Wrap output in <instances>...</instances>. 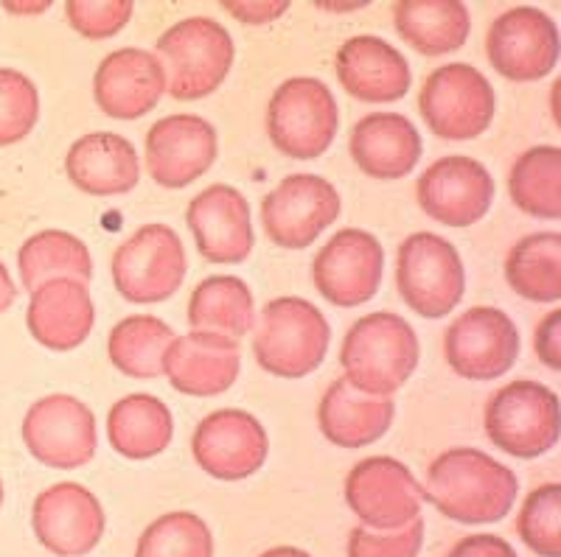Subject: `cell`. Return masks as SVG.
<instances>
[{
    "instance_id": "8d00e7d4",
    "label": "cell",
    "mask_w": 561,
    "mask_h": 557,
    "mask_svg": "<svg viewBox=\"0 0 561 557\" xmlns=\"http://www.w3.org/2000/svg\"><path fill=\"white\" fill-rule=\"evenodd\" d=\"M39 118V93L26 73L0 68V147H12L34 132Z\"/></svg>"
},
{
    "instance_id": "74e56055",
    "label": "cell",
    "mask_w": 561,
    "mask_h": 557,
    "mask_svg": "<svg viewBox=\"0 0 561 557\" xmlns=\"http://www.w3.org/2000/svg\"><path fill=\"white\" fill-rule=\"evenodd\" d=\"M135 12L133 0H70L65 3L70 28L84 39L102 43L115 37Z\"/></svg>"
},
{
    "instance_id": "60d3db41",
    "label": "cell",
    "mask_w": 561,
    "mask_h": 557,
    "mask_svg": "<svg viewBox=\"0 0 561 557\" xmlns=\"http://www.w3.org/2000/svg\"><path fill=\"white\" fill-rule=\"evenodd\" d=\"M447 557H517V552L500 535H469L458 541Z\"/></svg>"
},
{
    "instance_id": "6da1fadb",
    "label": "cell",
    "mask_w": 561,
    "mask_h": 557,
    "mask_svg": "<svg viewBox=\"0 0 561 557\" xmlns=\"http://www.w3.org/2000/svg\"><path fill=\"white\" fill-rule=\"evenodd\" d=\"M517 476L478 449H453L427 468L424 499L460 524H494L517 501Z\"/></svg>"
},
{
    "instance_id": "5b68a950",
    "label": "cell",
    "mask_w": 561,
    "mask_h": 557,
    "mask_svg": "<svg viewBox=\"0 0 561 557\" xmlns=\"http://www.w3.org/2000/svg\"><path fill=\"white\" fill-rule=\"evenodd\" d=\"M483 423L491 443L505 454L542 456L559 443V395L539 381H511L489 398Z\"/></svg>"
},
{
    "instance_id": "f1b7e54d",
    "label": "cell",
    "mask_w": 561,
    "mask_h": 557,
    "mask_svg": "<svg viewBox=\"0 0 561 557\" xmlns=\"http://www.w3.org/2000/svg\"><path fill=\"white\" fill-rule=\"evenodd\" d=\"M174 420L169 406L147 393L115 401L107 415V440L127 460H149L169 449Z\"/></svg>"
},
{
    "instance_id": "603a6c76",
    "label": "cell",
    "mask_w": 561,
    "mask_h": 557,
    "mask_svg": "<svg viewBox=\"0 0 561 557\" xmlns=\"http://www.w3.org/2000/svg\"><path fill=\"white\" fill-rule=\"evenodd\" d=\"M334 70L345 93L365 104L399 102L413 84V73L402 51L388 39L370 34H359L340 45Z\"/></svg>"
},
{
    "instance_id": "bcb514c9",
    "label": "cell",
    "mask_w": 561,
    "mask_h": 557,
    "mask_svg": "<svg viewBox=\"0 0 561 557\" xmlns=\"http://www.w3.org/2000/svg\"><path fill=\"white\" fill-rule=\"evenodd\" d=\"M0 507H3V481H0Z\"/></svg>"
},
{
    "instance_id": "7bdbcfd3",
    "label": "cell",
    "mask_w": 561,
    "mask_h": 557,
    "mask_svg": "<svg viewBox=\"0 0 561 557\" xmlns=\"http://www.w3.org/2000/svg\"><path fill=\"white\" fill-rule=\"evenodd\" d=\"M14 300H18V286L12 283V275H9L7 264L0 260V314L12 309Z\"/></svg>"
},
{
    "instance_id": "e0dca14e",
    "label": "cell",
    "mask_w": 561,
    "mask_h": 557,
    "mask_svg": "<svg viewBox=\"0 0 561 557\" xmlns=\"http://www.w3.org/2000/svg\"><path fill=\"white\" fill-rule=\"evenodd\" d=\"M267 431L244 409L210 411L192 440V454L199 468L222 481L253 476L267 460Z\"/></svg>"
},
{
    "instance_id": "44dd1931",
    "label": "cell",
    "mask_w": 561,
    "mask_h": 557,
    "mask_svg": "<svg viewBox=\"0 0 561 557\" xmlns=\"http://www.w3.org/2000/svg\"><path fill=\"white\" fill-rule=\"evenodd\" d=\"M185 224L210 264H242L255 244L250 205L233 185H210L185 208Z\"/></svg>"
},
{
    "instance_id": "8992f818",
    "label": "cell",
    "mask_w": 561,
    "mask_h": 557,
    "mask_svg": "<svg viewBox=\"0 0 561 557\" xmlns=\"http://www.w3.org/2000/svg\"><path fill=\"white\" fill-rule=\"evenodd\" d=\"M396 289L404 303L427 320L447 317L463 300V260L453 241L413 233L396 253Z\"/></svg>"
},
{
    "instance_id": "7c38bea8",
    "label": "cell",
    "mask_w": 561,
    "mask_h": 557,
    "mask_svg": "<svg viewBox=\"0 0 561 557\" xmlns=\"http://www.w3.org/2000/svg\"><path fill=\"white\" fill-rule=\"evenodd\" d=\"M519 330L505 311L474 305L444 330V356L449 368L469 381H494L517 361Z\"/></svg>"
},
{
    "instance_id": "e575fe53",
    "label": "cell",
    "mask_w": 561,
    "mask_h": 557,
    "mask_svg": "<svg viewBox=\"0 0 561 557\" xmlns=\"http://www.w3.org/2000/svg\"><path fill=\"white\" fill-rule=\"evenodd\" d=\"M135 557H214V535L199 515L178 510L144 530Z\"/></svg>"
},
{
    "instance_id": "277c9868",
    "label": "cell",
    "mask_w": 561,
    "mask_h": 557,
    "mask_svg": "<svg viewBox=\"0 0 561 557\" xmlns=\"http://www.w3.org/2000/svg\"><path fill=\"white\" fill-rule=\"evenodd\" d=\"M332 330L323 311L304 298L270 300L253 334L259 368L278 379H304L323 364Z\"/></svg>"
},
{
    "instance_id": "7a4b0ae2",
    "label": "cell",
    "mask_w": 561,
    "mask_h": 557,
    "mask_svg": "<svg viewBox=\"0 0 561 557\" xmlns=\"http://www.w3.org/2000/svg\"><path fill=\"white\" fill-rule=\"evenodd\" d=\"M345 381L354 390L390 398L419 368V336L393 311H374L351 325L340 348Z\"/></svg>"
},
{
    "instance_id": "5bb4252c",
    "label": "cell",
    "mask_w": 561,
    "mask_h": 557,
    "mask_svg": "<svg viewBox=\"0 0 561 557\" xmlns=\"http://www.w3.org/2000/svg\"><path fill=\"white\" fill-rule=\"evenodd\" d=\"M485 54L491 68L508 82H539L559 62V28L539 9H511L491 23Z\"/></svg>"
},
{
    "instance_id": "ee69618b",
    "label": "cell",
    "mask_w": 561,
    "mask_h": 557,
    "mask_svg": "<svg viewBox=\"0 0 561 557\" xmlns=\"http://www.w3.org/2000/svg\"><path fill=\"white\" fill-rule=\"evenodd\" d=\"M9 14H43L48 3H3Z\"/></svg>"
},
{
    "instance_id": "836d02e7",
    "label": "cell",
    "mask_w": 561,
    "mask_h": 557,
    "mask_svg": "<svg viewBox=\"0 0 561 557\" xmlns=\"http://www.w3.org/2000/svg\"><path fill=\"white\" fill-rule=\"evenodd\" d=\"M511 202L534 219L561 216V149L534 147L519 154L508 174Z\"/></svg>"
},
{
    "instance_id": "4316f807",
    "label": "cell",
    "mask_w": 561,
    "mask_h": 557,
    "mask_svg": "<svg viewBox=\"0 0 561 557\" xmlns=\"http://www.w3.org/2000/svg\"><path fill=\"white\" fill-rule=\"evenodd\" d=\"M393 415L396 406L390 398L365 395L345 379H337L320 401L318 423L323 438L332 445L363 449L388 434Z\"/></svg>"
},
{
    "instance_id": "9a60e30c",
    "label": "cell",
    "mask_w": 561,
    "mask_h": 557,
    "mask_svg": "<svg viewBox=\"0 0 561 557\" xmlns=\"http://www.w3.org/2000/svg\"><path fill=\"white\" fill-rule=\"evenodd\" d=\"M382 266L385 250L377 235L345 228L314 255V289L337 309H357L379 292Z\"/></svg>"
},
{
    "instance_id": "d6a6232c",
    "label": "cell",
    "mask_w": 561,
    "mask_h": 557,
    "mask_svg": "<svg viewBox=\"0 0 561 557\" xmlns=\"http://www.w3.org/2000/svg\"><path fill=\"white\" fill-rule=\"evenodd\" d=\"M505 280L530 303H556L561 298V235L534 233L511 247Z\"/></svg>"
},
{
    "instance_id": "f35d334b",
    "label": "cell",
    "mask_w": 561,
    "mask_h": 557,
    "mask_svg": "<svg viewBox=\"0 0 561 557\" xmlns=\"http://www.w3.org/2000/svg\"><path fill=\"white\" fill-rule=\"evenodd\" d=\"M424 544V519L399 530H368L354 526L348 535V557H419Z\"/></svg>"
},
{
    "instance_id": "d590c367",
    "label": "cell",
    "mask_w": 561,
    "mask_h": 557,
    "mask_svg": "<svg viewBox=\"0 0 561 557\" xmlns=\"http://www.w3.org/2000/svg\"><path fill=\"white\" fill-rule=\"evenodd\" d=\"M519 538L539 557H561V488L542 485L530 490L517 519Z\"/></svg>"
},
{
    "instance_id": "8fae6325",
    "label": "cell",
    "mask_w": 561,
    "mask_h": 557,
    "mask_svg": "<svg viewBox=\"0 0 561 557\" xmlns=\"http://www.w3.org/2000/svg\"><path fill=\"white\" fill-rule=\"evenodd\" d=\"M340 194L318 174H289L262 202L264 233L284 250H307L329 224L337 222Z\"/></svg>"
},
{
    "instance_id": "7402d4cb",
    "label": "cell",
    "mask_w": 561,
    "mask_h": 557,
    "mask_svg": "<svg viewBox=\"0 0 561 557\" xmlns=\"http://www.w3.org/2000/svg\"><path fill=\"white\" fill-rule=\"evenodd\" d=\"M167 93V73L158 57L140 48H122L102 59L93 77V95L104 115L135 120L152 113Z\"/></svg>"
},
{
    "instance_id": "4fadbf2b",
    "label": "cell",
    "mask_w": 561,
    "mask_h": 557,
    "mask_svg": "<svg viewBox=\"0 0 561 557\" xmlns=\"http://www.w3.org/2000/svg\"><path fill=\"white\" fill-rule=\"evenodd\" d=\"M345 501L368 530H399L421 515L424 488L393 456H368L351 468Z\"/></svg>"
},
{
    "instance_id": "f6af8a7d",
    "label": "cell",
    "mask_w": 561,
    "mask_h": 557,
    "mask_svg": "<svg viewBox=\"0 0 561 557\" xmlns=\"http://www.w3.org/2000/svg\"><path fill=\"white\" fill-rule=\"evenodd\" d=\"M262 557H312V555L304 549H298V546H275V549L264 552Z\"/></svg>"
},
{
    "instance_id": "f546056e",
    "label": "cell",
    "mask_w": 561,
    "mask_h": 557,
    "mask_svg": "<svg viewBox=\"0 0 561 557\" xmlns=\"http://www.w3.org/2000/svg\"><path fill=\"white\" fill-rule=\"evenodd\" d=\"M188 325L194 330L239 336L255 325V300L250 286L237 275H214L197 283L188 298Z\"/></svg>"
},
{
    "instance_id": "ab89813d",
    "label": "cell",
    "mask_w": 561,
    "mask_h": 557,
    "mask_svg": "<svg viewBox=\"0 0 561 557\" xmlns=\"http://www.w3.org/2000/svg\"><path fill=\"white\" fill-rule=\"evenodd\" d=\"M534 348L539 361H542L545 368H550L553 373L561 370V311H550L548 317L539 323L534 334Z\"/></svg>"
},
{
    "instance_id": "3957f363",
    "label": "cell",
    "mask_w": 561,
    "mask_h": 557,
    "mask_svg": "<svg viewBox=\"0 0 561 557\" xmlns=\"http://www.w3.org/2000/svg\"><path fill=\"white\" fill-rule=\"evenodd\" d=\"M158 62L167 73V90L178 102H197L222 88L237 45L222 23L210 18L180 20L154 43Z\"/></svg>"
},
{
    "instance_id": "d4e9b609",
    "label": "cell",
    "mask_w": 561,
    "mask_h": 557,
    "mask_svg": "<svg viewBox=\"0 0 561 557\" xmlns=\"http://www.w3.org/2000/svg\"><path fill=\"white\" fill-rule=\"evenodd\" d=\"M68 179L90 197H118L138 185L140 160L124 135L90 132L68 149Z\"/></svg>"
},
{
    "instance_id": "ac0fdd59",
    "label": "cell",
    "mask_w": 561,
    "mask_h": 557,
    "mask_svg": "<svg viewBox=\"0 0 561 557\" xmlns=\"http://www.w3.org/2000/svg\"><path fill=\"white\" fill-rule=\"evenodd\" d=\"M32 526L39 544L57 557H84L104 535L102 501L77 481H59L34 499Z\"/></svg>"
},
{
    "instance_id": "4dcf8cb0",
    "label": "cell",
    "mask_w": 561,
    "mask_h": 557,
    "mask_svg": "<svg viewBox=\"0 0 561 557\" xmlns=\"http://www.w3.org/2000/svg\"><path fill=\"white\" fill-rule=\"evenodd\" d=\"M23 289L37 292L39 286L57 278L79 280L88 286L93 278V258L82 239L65 230H43L20 247L18 253Z\"/></svg>"
},
{
    "instance_id": "30bf717a",
    "label": "cell",
    "mask_w": 561,
    "mask_h": 557,
    "mask_svg": "<svg viewBox=\"0 0 561 557\" xmlns=\"http://www.w3.org/2000/svg\"><path fill=\"white\" fill-rule=\"evenodd\" d=\"M23 440L45 468L77 471L96 456V415L73 395H48L26 411Z\"/></svg>"
},
{
    "instance_id": "484cf974",
    "label": "cell",
    "mask_w": 561,
    "mask_h": 557,
    "mask_svg": "<svg viewBox=\"0 0 561 557\" xmlns=\"http://www.w3.org/2000/svg\"><path fill=\"white\" fill-rule=\"evenodd\" d=\"M348 152L368 177L402 179L421 160V135L404 115L370 113L351 129Z\"/></svg>"
},
{
    "instance_id": "1f68e13d",
    "label": "cell",
    "mask_w": 561,
    "mask_h": 557,
    "mask_svg": "<svg viewBox=\"0 0 561 557\" xmlns=\"http://www.w3.org/2000/svg\"><path fill=\"white\" fill-rule=\"evenodd\" d=\"M174 339L169 323L152 314H133L110 330L107 353L115 370L138 381H154L163 375V356Z\"/></svg>"
},
{
    "instance_id": "b9f144b4",
    "label": "cell",
    "mask_w": 561,
    "mask_h": 557,
    "mask_svg": "<svg viewBox=\"0 0 561 557\" xmlns=\"http://www.w3.org/2000/svg\"><path fill=\"white\" fill-rule=\"evenodd\" d=\"M225 12H230L233 18H239L248 26H262V23H273L280 14L287 12L289 3H280V0H273V3H222Z\"/></svg>"
},
{
    "instance_id": "d6986e66",
    "label": "cell",
    "mask_w": 561,
    "mask_h": 557,
    "mask_svg": "<svg viewBox=\"0 0 561 557\" xmlns=\"http://www.w3.org/2000/svg\"><path fill=\"white\" fill-rule=\"evenodd\" d=\"M217 160V129L199 115H169L147 132V172L163 188H185Z\"/></svg>"
},
{
    "instance_id": "cb8c5ba5",
    "label": "cell",
    "mask_w": 561,
    "mask_h": 557,
    "mask_svg": "<svg viewBox=\"0 0 561 557\" xmlns=\"http://www.w3.org/2000/svg\"><path fill=\"white\" fill-rule=\"evenodd\" d=\"M26 323L43 348L57 350V353L79 348L96 323L90 289L70 278L48 280L37 292H32Z\"/></svg>"
},
{
    "instance_id": "ffe728a7",
    "label": "cell",
    "mask_w": 561,
    "mask_h": 557,
    "mask_svg": "<svg viewBox=\"0 0 561 557\" xmlns=\"http://www.w3.org/2000/svg\"><path fill=\"white\" fill-rule=\"evenodd\" d=\"M242 368V350L233 336L192 330L174 336L163 356V375L183 395L214 398L237 384Z\"/></svg>"
},
{
    "instance_id": "2e32d148",
    "label": "cell",
    "mask_w": 561,
    "mask_h": 557,
    "mask_svg": "<svg viewBox=\"0 0 561 557\" xmlns=\"http://www.w3.org/2000/svg\"><path fill=\"white\" fill-rule=\"evenodd\" d=\"M421 210L447 224V228H472L489 213L494 202V179L489 169L466 154H449L430 165L415 185Z\"/></svg>"
},
{
    "instance_id": "9c48e42d",
    "label": "cell",
    "mask_w": 561,
    "mask_h": 557,
    "mask_svg": "<svg viewBox=\"0 0 561 557\" xmlns=\"http://www.w3.org/2000/svg\"><path fill=\"white\" fill-rule=\"evenodd\" d=\"M419 113L438 138L472 140L494 118V88L472 65H440L421 84Z\"/></svg>"
},
{
    "instance_id": "ba28073f",
    "label": "cell",
    "mask_w": 561,
    "mask_h": 557,
    "mask_svg": "<svg viewBox=\"0 0 561 557\" xmlns=\"http://www.w3.org/2000/svg\"><path fill=\"white\" fill-rule=\"evenodd\" d=\"M185 250L169 224H144L113 255V280L124 300L163 303L185 280Z\"/></svg>"
},
{
    "instance_id": "83f0119b",
    "label": "cell",
    "mask_w": 561,
    "mask_h": 557,
    "mask_svg": "<svg viewBox=\"0 0 561 557\" xmlns=\"http://www.w3.org/2000/svg\"><path fill=\"white\" fill-rule=\"evenodd\" d=\"M399 37L424 57L458 51L472 32L469 9L460 0H399L393 7Z\"/></svg>"
},
{
    "instance_id": "52a82bcc",
    "label": "cell",
    "mask_w": 561,
    "mask_h": 557,
    "mask_svg": "<svg viewBox=\"0 0 561 557\" xmlns=\"http://www.w3.org/2000/svg\"><path fill=\"white\" fill-rule=\"evenodd\" d=\"M337 102L320 79H287L267 104V135L280 154L314 160L325 154L337 135Z\"/></svg>"
}]
</instances>
